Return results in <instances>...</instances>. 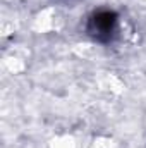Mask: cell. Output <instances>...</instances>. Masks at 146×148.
<instances>
[{"mask_svg": "<svg viewBox=\"0 0 146 148\" xmlns=\"http://www.w3.org/2000/svg\"><path fill=\"white\" fill-rule=\"evenodd\" d=\"M120 17L112 9L93 10L86 19V35L100 45H110L119 38Z\"/></svg>", "mask_w": 146, "mask_h": 148, "instance_id": "1", "label": "cell"}]
</instances>
